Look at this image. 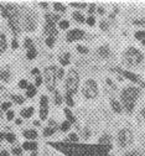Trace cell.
<instances>
[{
    "mask_svg": "<svg viewBox=\"0 0 145 156\" xmlns=\"http://www.w3.org/2000/svg\"><path fill=\"white\" fill-rule=\"evenodd\" d=\"M139 94H140V92L135 87H128L126 89L123 90V93H122V102H123L125 109L128 110L129 113L133 112L135 101L139 97Z\"/></svg>",
    "mask_w": 145,
    "mask_h": 156,
    "instance_id": "obj_1",
    "label": "cell"
},
{
    "mask_svg": "<svg viewBox=\"0 0 145 156\" xmlns=\"http://www.w3.org/2000/svg\"><path fill=\"white\" fill-rule=\"evenodd\" d=\"M78 73L75 71V69H71L68 72V76H67V81H66V89H67V94H73L76 93L77 90V87H78Z\"/></svg>",
    "mask_w": 145,
    "mask_h": 156,
    "instance_id": "obj_2",
    "label": "cell"
},
{
    "mask_svg": "<svg viewBox=\"0 0 145 156\" xmlns=\"http://www.w3.org/2000/svg\"><path fill=\"white\" fill-rule=\"evenodd\" d=\"M141 60H143L141 53L138 50L133 48V47L132 48H128V51H126L125 55H124V61L128 63L129 66H135V65L140 63Z\"/></svg>",
    "mask_w": 145,
    "mask_h": 156,
    "instance_id": "obj_3",
    "label": "cell"
},
{
    "mask_svg": "<svg viewBox=\"0 0 145 156\" xmlns=\"http://www.w3.org/2000/svg\"><path fill=\"white\" fill-rule=\"evenodd\" d=\"M83 94L87 97V98L92 99V98H96L97 94H98V87H97V83L93 81V80H88L83 87Z\"/></svg>",
    "mask_w": 145,
    "mask_h": 156,
    "instance_id": "obj_4",
    "label": "cell"
},
{
    "mask_svg": "<svg viewBox=\"0 0 145 156\" xmlns=\"http://www.w3.org/2000/svg\"><path fill=\"white\" fill-rule=\"evenodd\" d=\"M132 139H133V135H132L130 130H128V129H122L118 134V143L123 147L128 146L132 143Z\"/></svg>",
    "mask_w": 145,
    "mask_h": 156,
    "instance_id": "obj_5",
    "label": "cell"
},
{
    "mask_svg": "<svg viewBox=\"0 0 145 156\" xmlns=\"http://www.w3.org/2000/svg\"><path fill=\"white\" fill-rule=\"evenodd\" d=\"M45 78H46V83H47L50 90H53V87H55V83H56V68L55 67L46 68Z\"/></svg>",
    "mask_w": 145,
    "mask_h": 156,
    "instance_id": "obj_6",
    "label": "cell"
},
{
    "mask_svg": "<svg viewBox=\"0 0 145 156\" xmlns=\"http://www.w3.org/2000/svg\"><path fill=\"white\" fill-rule=\"evenodd\" d=\"M84 32L82 30H78V29H75V30H71L68 34H67V41L68 42H72V41H77V40H81L83 37Z\"/></svg>",
    "mask_w": 145,
    "mask_h": 156,
    "instance_id": "obj_7",
    "label": "cell"
},
{
    "mask_svg": "<svg viewBox=\"0 0 145 156\" xmlns=\"http://www.w3.org/2000/svg\"><path fill=\"white\" fill-rule=\"evenodd\" d=\"M35 26H36V24H35L34 19L31 16H26L25 17V27H26V30L27 31H32L35 29Z\"/></svg>",
    "mask_w": 145,
    "mask_h": 156,
    "instance_id": "obj_8",
    "label": "cell"
},
{
    "mask_svg": "<svg viewBox=\"0 0 145 156\" xmlns=\"http://www.w3.org/2000/svg\"><path fill=\"white\" fill-rule=\"evenodd\" d=\"M45 32L48 34V35L52 36V37H55V36L57 35V30H56L55 25H51V24H46V26H45Z\"/></svg>",
    "mask_w": 145,
    "mask_h": 156,
    "instance_id": "obj_9",
    "label": "cell"
},
{
    "mask_svg": "<svg viewBox=\"0 0 145 156\" xmlns=\"http://www.w3.org/2000/svg\"><path fill=\"white\" fill-rule=\"evenodd\" d=\"M46 20H47V24L55 25V23H56L57 20H60V16H58V15H51V14H47V15H46Z\"/></svg>",
    "mask_w": 145,
    "mask_h": 156,
    "instance_id": "obj_10",
    "label": "cell"
},
{
    "mask_svg": "<svg viewBox=\"0 0 145 156\" xmlns=\"http://www.w3.org/2000/svg\"><path fill=\"white\" fill-rule=\"evenodd\" d=\"M118 71H119L120 73H123L125 77H128L130 81H133V82H139V78H138L135 74H133V73H129V72H126V71H122V69H119V68H118Z\"/></svg>",
    "mask_w": 145,
    "mask_h": 156,
    "instance_id": "obj_11",
    "label": "cell"
},
{
    "mask_svg": "<svg viewBox=\"0 0 145 156\" xmlns=\"http://www.w3.org/2000/svg\"><path fill=\"white\" fill-rule=\"evenodd\" d=\"M98 53H99L102 57H108V56H109V53H111L109 47H108V46H102V47H99V48H98Z\"/></svg>",
    "mask_w": 145,
    "mask_h": 156,
    "instance_id": "obj_12",
    "label": "cell"
},
{
    "mask_svg": "<svg viewBox=\"0 0 145 156\" xmlns=\"http://www.w3.org/2000/svg\"><path fill=\"white\" fill-rule=\"evenodd\" d=\"M24 136L26 139H36L37 138V133L35 130H26V131H24Z\"/></svg>",
    "mask_w": 145,
    "mask_h": 156,
    "instance_id": "obj_13",
    "label": "cell"
},
{
    "mask_svg": "<svg viewBox=\"0 0 145 156\" xmlns=\"http://www.w3.org/2000/svg\"><path fill=\"white\" fill-rule=\"evenodd\" d=\"M36 147H37V144L32 143V141H26L23 144V149H25V150H35Z\"/></svg>",
    "mask_w": 145,
    "mask_h": 156,
    "instance_id": "obj_14",
    "label": "cell"
},
{
    "mask_svg": "<svg viewBox=\"0 0 145 156\" xmlns=\"http://www.w3.org/2000/svg\"><path fill=\"white\" fill-rule=\"evenodd\" d=\"M6 48V38L3 34H0V53L4 52Z\"/></svg>",
    "mask_w": 145,
    "mask_h": 156,
    "instance_id": "obj_15",
    "label": "cell"
},
{
    "mask_svg": "<svg viewBox=\"0 0 145 156\" xmlns=\"http://www.w3.org/2000/svg\"><path fill=\"white\" fill-rule=\"evenodd\" d=\"M32 113H34V108H31V107L21 110V115L24 116V118H30V116L32 115Z\"/></svg>",
    "mask_w": 145,
    "mask_h": 156,
    "instance_id": "obj_16",
    "label": "cell"
},
{
    "mask_svg": "<svg viewBox=\"0 0 145 156\" xmlns=\"http://www.w3.org/2000/svg\"><path fill=\"white\" fill-rule=\"evenodd\" d=\"M0 78H2L3 81L8 82V81L10 80V72H9L8 69H3L2 72H0Z\"/></svg>",
    "mask_w": 145,
    "mask_h": 156,
    "instance_id": "obj_17",
    "label": "cell"
},
{
    "mask_svg": "<svg viewBox=\"0 0 145 156\" xmlns=\"http://www.w3.org/2000/svg\"><path fill=\"white\" fill-rule=\"evenodd\" d=\"M111 104H112V108L114 109V112H117V113H120V112H122V105L119 104V102H117V101L112 99Z\"/></svg>",
    "mask_w": 145,
    "mask_h": 156,
    "instance_id": "obj_18",
    "label": "cell"
},
{
    "mask_svg": "<svg viewBox=\"0 0 145 156\" xmlns=\"http://www.w3.org/2000/svg\"><path fill=\"white\" fill-rule=\"evenodd\" d=\"M47 114H48V108H47V107H41V110H40V118H41L42 120H46Z\"/></svg>",
    "mask_w": 145,
    "mask_h": 156,
    "instance_id": "obj_19",
    "label": "cell"
},
{
    "mask_svg": "<svg viewBox=\"0 0 145 156\" xmlns=\"http://www.w3.org/2000/svg\"><path fill=\"white\" fill-rule=\"evenodd\" d=\"M36 53H37V52H36L35 47L32 46L31 48H29V50H27V53H26V56H27V58H29V60H32V58H35V57H36Z\"/></svg>",
    "mask_w": 145,
    "mask_h": 156,
    "instance_id": "obj_20",
    "label": "cell"
},
{
    "mask_svg": "<svg viewBox=\"0 0 145 156\" xmlns=\"http://www.w3.org/2000/svg\"><path fill=\"white\" fill-rule=\"evenodd\" d=\"M65 114H66V116H67V119H68V122H69V123H75V122H76L73 114L71 113V110H69V109H65Z\"/></svg>",
    "mask_w": 145,
    "mask_h": 156,
    "instance_id": "obj_21",
    "label": "cell"
},
{
    "mask_svg": "<svg viewBox=\"0 0 145 156\" xmlns=\"http://www.w3.org/2000/svg\"><path fill=\"white\" fill-rule=\"evenodd\" d=\"M36 94V88L34 87V86H27V89H26V95L27 97H34Z\"/></svg>",
    "mask_w": 145,
    "mask_h": 156,
    "instance_id": "obj_22",
    "label": "cell"
},
{
    "mask_svg": "<svg viewBox=\"0 0 145 156\" xmlns=\"http://www.w3.org/2000/svg\"><path fill=\"white\" fill-rule=\"evenodd\" d=\"M73 19L77 21V23H83L84 21V17H83V15L82 14H80L78 11H76V12H73Z\"/></svg>",
    "mask_w": 145,
    "mask_h": 156,
    "instance_id": "obj_23",
    "label": "cell"
},
{
    "mask_svg": "<svg viewBox=\"0 0 145 156\" xmlns=\"http://www.w3.org/2000/svg\"><path fill=\"white\" fill-rule=\"evenodd\" d=\"M68 58H69V55L66 53V55H63V56L60 57V62H61L63 66H65V65H68V63H69V60H68Z\"/></svg>",
    "mask_w": 145,
    "mask_h": 156,
    "instance_id": "obj_24",
    "label": "cell"
},
{
    "mask_svg": "<svg viewBox=\"0 0 145 156\" xmlns=\"http://www.w3.org/2000/svg\"><path fill=\"white\" fill-rule=\"evenodd\" d=\"M109 141H111V136L109 135H103L102 138L99 139V143L101 144H104V143L105 144H109Z\"/></svg>",
    "mask_w": 145,
    "mask_h": 156,
    "instance_id": "obj_25",
    "label": "cell"
},
{
    "mask_svg": "<svg viewBox=\"0 0 145 156\" xmlns=\"http://www.w3.org/2000/svg\"><path fill=\"white\" fill-rule=\"evenodd\" d=\"M53 8H55V10H57V11H61V12L66 11L65 6H63L62 4H60V3H55V4H53Z\"/></svg>",
    "mask_w": 145,
    "mask_h": 156,
    "instance_id": "obj_26",
    "label": "cell"
},
{
    "mask_svg": "<svg viewBox=\"0 0 145 156\" xmlns=\"http://www.w3.org/2000/svg\"><path fill=\"white\" fill-rule=\"evenodd\" d=\"M53 44H55V37L48 36V37L46 38V45H47L48 47H52V46H53Z\"/></svg>",
    "mask_w": 145,
    "mask_h": 156,
    "instance_id": "obj_27",
    "label": "cell"
},
{
    "mask_svg": "<svg viewBox=\"0 0 145 156\" xmlns=\"http://www.w3.org/2000/svg\"><path fill=\"white\" fill-rule=\"evenodd\" d=\"M55 130H56V129H53V128H46V129L44 130V135H45V136H50V135H52L53 133H55Z\"/></svg>",
    "mask_w": 145,
    "mask_h": 156,
    "instance_id": "obj_28",
    "label": "cell"
},
{
    "mask_svg": "<svg viewBox=\"0 0 145 156\" xmlns=\"http://www.w3.org/2000/svg\"><path fill=\"white\" fill-rule=\"evenodd\" d=\"M135 37L138 38V40H144L145 38V31H138V32H135Z\"/></svg>",
    "mask_w": 145,
    "mask_h": 156,
    "instance_id": "obj_29",
    "label": "cell"
},
{
    "mask_svg": "<svg viewBox=\"0 0 145 156\" xmlns=\"http://www.w3.org/2000/svg\"><path fill=\"white\" fill-rule=\"evenodd\" d=\"M5 138H6V140H8L9 143H14V141H15V135L11 134V133L6 134V135H5Z\"/></svg>",
    "mask_w": 145,
    "mask_h": 156,
    "instance_id": "obj_30",
    "label": "cell"
},
{
    "mask_svg": "<svg viewBox=\"0 0 145 156\" xmlns=\"http://www.w3.org/2000/svg\"><path fill=\"white\" fill-rule=\"evenodd\" d=\"M69 125H71V123L67 120V122H63L62 123V125H61V129H62V131H67L68 129H69Z\"/></svg>",
    "mask_w": 145,
    "mask_h": 156,
    "instance_id": "obj_31",
    "label": "cell"
},
{
    "mask_svg": "<svg viewBox=\"0 0 145 156\" xmlns=\"http://www.w3.org/2000/svg\"><path fill=\"white\" fill-rule=\"evenodd\" d=\"M66 102H67V104H68L69 107L73 105V101H72V95H71V94H67V93H66Z\"/></svg>",
    "mask_w": 145,
    "mask_h": 156,
    "instance_id": "obj_32",
    "label": "cell"
},
{
    "mask_svg": "<svg viewBox=\"0 0 145 156\" xmlns=\"http://www.w3.org/2000/svg\"><path fill=\"white\" fill-rule=\"evenodd\" d=\"M47 103H48L47 97L42 95V97H41V101H40V104H41V107H47Z\"/></svg>",
    "mask_w": 145,
    "mask_h": 156,
    "instance_id": "obj_33",
    "label": "cell"
},
{
    "mask_svg": "<svg viewBox=\"0 0 145 156\" xmlns=\"http://www.w3.org/2000/svg\"><path fill=\"white\" fill-rule=\"evenodd\" d=\"M68 26H69V23H68L67 20H62V21L60 23V27H61V29H63V30L68 29Z\"/></svg>",
    "mask_w": 145,
    "mask_h": 156,
    "instance_id": "obj_34",
    "label": "cell"
},
{
    "mask_svg": "<svg viewBox=\"0 0 145 156\" xmlns=\"http://www.w3.org/2000/svg\"><path fill=\"white\" fill-rule=\"evenodd\" d=\"M62 77H63V69L62 68H56V78L61 80Z\"/></svg>",
    "mask_w": 145,
    "mask_h": 156,
    "instance_id": "obj_35",
    "label": "cell"
},
{
    "mask_svg": "<svg viewBox=\"0 0 145 156\" xmlns=\"http://www.w3.org/2000/svg\"><path fill=\"white\" fill-rule=\"evenodd\" d=\"M12 98L15 99V102H16V103H19V104L24 103V98H23V97H21V95H14V97H12Z\"/></svg>",
    "mask_w": 145,
    "mask_h": 156,
    "instance_id": "obj_36",
    "label": "cell"
},
{
    "mask_svg": "<svg viewBox=\"0 0 145 156\" xmlns=\"http://www.w3.org/2000/svg\"><path fill=\"white\" fill-rule=\"evenodd\" d=\"M94 23H96V19H94L93 16H89V17L87 19V24H88V25L92 26V25H94Z\"/></svg>",
    "mask_w": 145,
    "mask_h": 156,
    "instance_id": "obj_37",
    "label": "cell"
},
{
    "mask_svg": "<svg viewBox=\"0 0 145 156\" xmlns=\"http://www.w3.org/2000/svg\"><path fill=\"white\" fill-rule=\"evenodd\" d=\"M24 45H25V47H27V48H31V47H32V41L30 40V38H26V40H25V42H24Z\"/></svg>",
    "mask_w": 145,
    "mask_h": 156,
    "instance_id": "obj_38",
    "label": "cell"
},
{
    "mask_svg": "<svg viewBox=\"0 0 145 156\" xmlns=\"http://www.w3.org/2000/svg\"><path fill=\"white\" fill-rule=\"evenodd\" d=\"M55 102L57 103V104H61L62 103V98H61V95L56 92V95H55Z\"/></svg>",
    "mask_w": 145,
    "mask_h": 156,
    "instance_id": "obj_39",
    "label": "cell"
},
{
    "mask_svg": "<svg viewBox=\"0 0 145 156\" xmlns=\"http://www.w3.org/2000/svg\"><path fill=\"white\" fill-rule=\"evenodd\" d=\"M68 139H69L71 141H78V136H77L76 134H71V135L68 136Z\"/></svg>",
    "mask_w": 145,
    "mask_h": 156,
    "instance_id": "obj_40",
    "label": "cell"
},
{
    "mask_svg": "<svg viewBox=\"0 0 145 156\" xmlns=\"http://www.w3.org/2000/svg\"><path fill=\"white\" fill-rule=\"evenodd\" d=\"M71 5L75 8H86V4H83V3H72Z\"/></svg>",
    "mask_w": 145,
    "mask_h": 156,
    "instance_id": "obj_41",
    "label": "cell"
},
{
    "mask_svg": "<svg viewBox=\"0 0 145 156\" xmlns=\"http://www.w3.org/2000/svg\"><path fill=\"white\" fill-rule=\"evenodd\" d=\"M77 50H78V52H81V53H87V52H88V50H87L86 47H83V46H77Z\"/></svg>",
    "mask_w": 145,
    "mask_h": 156,
    "instance_id": "obj_42",
    "label": "cell"
},
{
    "mask_svg": "<svg viewBox=\"0 0 145 156\" xmlns=\"http://www.w3.org/2000/svg\"><path fill=\"white\" fill-rule=\"evenodd\" d=\"M19 87H20V88H26V87H27V82H26L25 80H21V81L19 82Z\"/></svg>",
    "mask_w": 145,
    "mask_h": 156,
    "instance_id": "obj_43",
    "label": "cell"
},
{
    "mask_svg": "<svg viewBox=\"0 0 145 156\" xmlns=\"http://www.w3.org/2000/svg\"><path fill=\"white\" fill-rule=\"evenodd\" d=\"M10 107H11V103L6 102V103H4V104L2 105V109H3V110H6V109H9Z\"/></svg>",
    "mask_w": 145,
    "mask_h": 156,
    "instance_id": "obj_44",
    "label": "cell"
},
{
    "mask_svg": "<svg viewBox=\"0 0 145 156\" xmlns=\"http://www.w3.org/2000/svg\"><path fill=\"white\" fill-rule=\"evenodd\" d=\"M6 118H8L9 120H11V119L14 118V112H12V110H9V112H8V114H6Z\"/></svg>",
    "mask_w": 145,
    "mask_h": 156,
    "instance_id": "obj_45",
    "label": "cell"
},
{
    "mask_svg": "<svg viewBox=\"0 0 145 156\" xmlns=\"http://www.w3.org/2000/svg\"><path fill=\"white\" fill-rule=\"evenodd\" d=\"M101 29H102V30H104V31H105V30H108V24H107L105 21H102V23H101Z\"/></svg>",
    "mask_w": 145,
    "mask_h": 156,
    "instance_id": "obj_46",
    "label": "cell"
},
{
    "mask_svg": "<svg viewBox=\"0 0 145 156\" xmlns=\"http://www.w3.org/2000/svg\"><path fill=\"white\" fill-rule=\"evenodd\" d=\"M12 152H14L15 155H20V154H21V149H20V147H14V149H12Z\"/></svg>",
    "mask_w": 145,
    "mask_h": 156,
    "instance_id": "obj_47",
    "label": "cell"
},
{
    "mask_svg": "<svg viewBox=\"0 0 145 156\" xmlns=\"http://www.w3.org/2000/svg\"><path fill=\"white\" fill-rule=\"evenodd\" d=\"M88 11H89L90 14L94 12V11H96V5H94V4H90V5H89V10H88Z\"/></svg>",
    "mask_w": 145,
    "mask_h": 156,
    "instance_id": "obj_48",
    "label": "cell"
},
{
    "mask_svg": "<svg viewBox=\"0 0 145 156\" xmlns=\"http://www.w3.org/2000/svg\"><path fill=\"white\" fill-rule=\"evenodd\" d=\"M134 24H135V25H144V24H145V20H135Z\"/></svg>",
    "mask_w": 145,
    "mask_h": 156,
    "instance_id": "obj_49",
    "label": "cell"
},
{
    "mask_svg": "<svg viewBox=\"0 0 145 156\" xmlns=\"http://www.w3.org/2000/svg\"><path fill=\"white\" fill-rule=\"evenodd\" d=\"M41 82H42V78H41V77H37V78H36V86H40Z\"/></svg>",
    "mask_w": 145,
    "mask_h": 156,
    "instance_id": "obj_50",
    "label": "cell"
},
{
    "mask_svg": "<svg viewBox=\"0 0 145 156\" xmlns=\"http://www.w3.org/2000/svg\"><path fill=\"white\" fill-rule=\"evenodd\" d=\"M11 46H12V48H17V46H19V44H17V41H16V40H12Z\"/></svg>",
    "mask_w": 145,
    "mask_h": 156,
    "instance_id": "obj_51",
    "label": "cell"
},
{
    "mask_svg": "<svg viewBox=\"0 0 145 156\" xmlns=\"http://www.w3.org/2000/svg\"><path fill=\"white\" fill-rule=\"evenodd\" d=\"M83 136H84V138L87 139L88 138V136H89V131H88V129H86L84 131H83Z\"/></svg>",
    "mask_w": 145,
    "mask_h": 156,
    "instance_id": "obj_52",
    "label": "cell"
},
{
    "mask_svg": "<svg viewBox=\"0 0 145 156\" xmlns=\"http://www.w3.org/2000/svg\"><path fill=\"white\" fill-rule=\"evenodd\" d=\"M125 156H139V155H138V152H134V151H133V152H129V154H126Z\"/></svg>",
    "mask_w": 145,
    "mask_h": 156,
    "instance_id": "obj_53",
    "label": "cell"
},
{
    "mask_svg": "<svg viewBox=\"0 0 145 156\" xmlns=\"http://www.w3.org/2000/svg\"><path fill=\"white\" fill-rule=\"evenodd\" d=\"M0 156H9V154H8V151H2V154H0Z\"/></svg>",
    "mask_w": 145,
    "mask_h": 156,
    "instance_id": "obj_54",
    "label": "cell"
},
{
    "mask_svg": "<svg viewBox=\"0 0 145 156\" xmlns=\"http://www.w3.org/2000/svg\"><path fill=\"white\" fill-rule=\"evenodd\" d=\"M32 73H34V74H39V69H37V68H34V69H32Z\"/></svg>",
    "mask_w": 145,
    "mask_h": 156,
    "instance_id": "obj_55",
    "label": "cell"
},
{
    "mask_svg": "<svg viewBox=\"0 0 145 156\" xmlns=\"http://www.w3.org/2000/svg\"><path fill=\"white\" fill-rule=\"evenodd\" d=\"M98 12H99V14H103V12H104V9H103V8H98Z\"/></svg>",
    "mask_w": 145,
    "mask_h": 156,
    "instance_id": "obj_56",
    "label": "cell"
},
{
    "mask_svg": "<svg viewBox=\"0 0 145 156\" xmlns=\"http://www.w3.org/2000/svg\"><path fill=\"white\" fill-rule=\"evenodd\" d=\"M40 5H41V6H42V8H47V3H46V4H45V3H41V4H40Z\"/></svg>",
    "mask_w": 145,
    "mask_h": 156,
    "instance_id": "obj_57",
    "label": "cell"
},
{
    "mask_svg": "<svg viewBox=\"0 0 145 156\" xmlns=\"http://www.w3.org/2000/svg\"><path fill=\"white\" fill-rule=\"evenodd\" d=\"M143 116H144V119H145V110H143Z\"/></svg>",
    "mask_w": 145,
    "mask_h": 156,
    "instance_id": "obj_58",
    "label": "cell"
},
{
    "mask_svg": "<svg viewBox=\"0 0 145 156\" xmlns=\"http://www.w3.org/2000/svg\"><path fill=\"white\" fill-rule=\"evenodd\" d=\"M141 42H143V45H144V46H145V38H144V40H143V41H141Z\"/></svg>",
    "mask_w": 145,
    "mask_h": 156,
    "instance_id": "obj_59",
    "label": "cell"
}]
</instances>
